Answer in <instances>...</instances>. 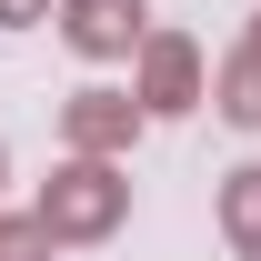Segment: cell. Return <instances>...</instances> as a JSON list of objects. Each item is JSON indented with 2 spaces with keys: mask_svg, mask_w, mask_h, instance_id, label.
I'll return each mask as SVG.
<instances>
[{
  "mask_svg": "<svg viewBox=\"0 0 261 261\" xmlns=\"http://www.w3.org/2000/svg\"><path fill=\"white\" fill-rule=\"evenodd\" d=\"M40 221H50V241H111L130 221V171L91 161V151H61L50 181H40Z\"/></svg>",
  "mask_w": 261,
  "mask_h": 261,
  "instance_id": "obj_1",
  "label": "cell"
},
{
  "mask_svg": "<svg viewBox=\"0 0 261 261\" xmlns=\"http://www.w3.org/2000/svg\"><path fill=\"white\" fill-rule=\"evenodd\" d=\"M130 91H141V111H151V121H181V111H201V100H211L201 40H181V31H151V40H141V61H130Z\"/></svg>",
  "mask_w": 261,
  "mask_h": 261,
  "instance_id": "obj_2",
  "label": "cell"
},
{
  "mask_svg": "<svg viewBox=\"0 0 261 261\" xmlns=\"http://www.w3.org/2000/svg\"><path fill=\"white\" fill-rule=\"evenodd\" d=\"M141 121H151V111H141V91H70L61 100V141L70 151H91V161H121L130 141H141Z\"/></svg>",
  "mask_w": 261,
  "mask_h": 261,
  "instance_id": "obj_3",
  "label": "cell"
},
{
  "mask_svg": "<svg viewBox=\"0 0 261 261\" xmlns=\"http://www.w3.org/2000/svg\"><path fill=\"white\" fill-rule=\"evenodd\" d=\"M61 40L81 61H141L151 10H141V0H61Z\"/></svg>",
  "mask_w": 261,
  "mask_h": 261,
  "instance_id": "obj_4",
  "label": "cell"
},
{
  "mask_svg": "<svg viewBox=\"0 0 261 261\" xmlns=\"http://www.w3.org/2000/svg\"><path fill=\"white\" fill-rule=\"evenodd\" d=\"M211 111H221L231 130H261V50H251V40L211 70Z\"/></svg>",
  "mask_w": 261,
  "mask_h": 261,
  "instance_id": "obj_5",
  "label": "cell"
},
{
  "mask_svg": "<svg viewBox=\"0 0 261 261\" xmlns=\"http://www.w3.org/2000/svg\"><path fill=\"white\" fill-rule=\"evenodd\" d=\"M221 241H231L241 261H261V161L221 171Z\"/></svg>",
  "mask_w": 261,
  "mask_h": 261,
  "instance_id": "obj_6",
  "label": "cell"
},
{
  "mask_svg": "<svg viewBox=\"0 0 261 261\" xmlns=\"http://www.w3.org/2000/svg\"><path fill=\"white\" fill-rule=\"evenodd\" d=\"M61 241H50V221L40 211H0V261H50Z\"/></svg>",
  "mask_w": 261,
  "mask_h": 261,
  "instance_id": "obj_7",
  "label": "cell"
},
{
  "mask_svg": "<svg viewBox=\"0 0 261 261\" xmlns=\"http://www.w3.org/2000/svg\"><path fill=\"white\" fill-rule=\"evenodd\" d=\"M40 20H61V0H0V31H40Z\"/></svg>",
  "mask_w": 261,
  "mask_h": 261,
  "instance_id": "obj_8",
  "label": "cell"
},
{
  "mask_svg": "<svg viewBox=\"0 0 261 261\" xmlns=\"http://www.w3.org/2000/svg\"><path fill=\"white\" fill-rule=\"evenodd\" d=\"M251 50H261V10H251Z\"/></svg>",
  "mask_w": 261,
  "mask_h": 261,
  "instance_id": "obj_9",
  "label": "cell"
},
{
  "mask_svg": "<svg viewBox=\"0 0 261 261\" xmlns=\"http://www.w3.org/2000/svg\"><path fill=\"white\" fill-rule=\"evenodd\" d=\"M0 171H10V151H0Z\"/></svg>",
  "mask_w": 261,
  "mask_h": 261,
  "instance_id": "obj_10",
  "label": "cell"
}]
</instances>
